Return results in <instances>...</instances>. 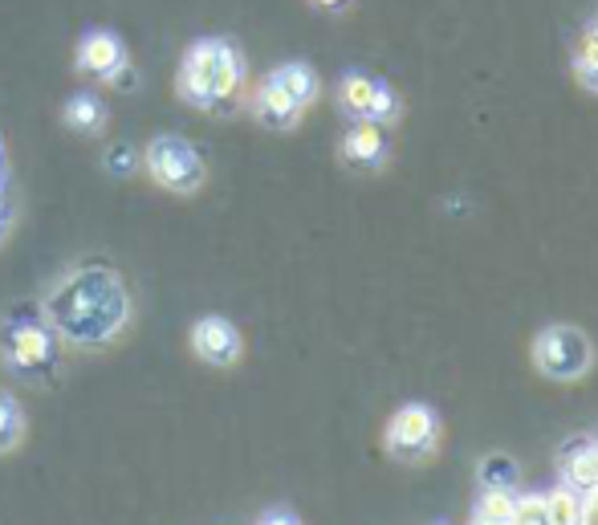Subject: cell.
<instances>
[{
  "label": "cell",
  "instance_id": "cell-1",
  "mask_svg": "<svg viewBox=\"0 0 598 525\" xmlns=\"http://www.w3.org/2000/svg\"><path fill=\"white\" fill-rule=\"evenodd\" d=\"M45 318L57 330V339L82 346V351H99L114 342L130 322V298L127 285L106 265H82V270L66 273L61 282L49 289L45 298Z\"/></svg>",
  "mask_w": 598,
  "mask_h": 525
},
{
  "label": "cell",
  "instance_id": "cell-2",
  "mask_svg": "<svg viewBox=\"0 0 598 525\" xmlns=\"http://www.w3.org/2000/svg\"><path fill=\"white\" fill-rule=\"evenodd\" d=\"M175 90L204 114H232L244 94V57L228 37H199L187 45Z\"/></svg>",
  "mask_w": 598,
  "mask_h": 525
},
{
  "label": "cell",
  "instance_id": "cell-3",
  "mask_svg": "<svg viewBox=\"0 0 598 525\" xmlns=\"http://www.w3.org/2000/svg\"><path fill=\"white\" fill-rule=\"evenodd\" d=\"M61 346L49 318L33 306H16L0 330V358L21 384H49L61 370Z\"/></svg>",
  "mask_w": 598,
  "mask_h": 525
},
{
  "label": "cell",
  "instance_id": "cell-4",
  "mask_svg": "<svg viewBox=\"0 0 598 525\" xmlns=\"http://www.w3.org/2000/svg\"><path fill=\"white\" fill-rule=\"evenodd\" d=\"M142 168H147V175L159 187H168L175 196H192L208 180L204 159H199V151L184 135H156V139L142 147Z\"/></svg>",
  "mask_w": 598,
  "mask_h": 525
},
{
  "label": "cell",
  "instance_id": "cell-5",
  "mask_svg": "<svg viewBox=\"0 0 598 525\" xmlns=\"http://www.w3.org/2000/svg\"><path fill=\"white\" fill-rule=\"evenodd\" d=\"M538 367L550 379H578L590 367V342L583 330L574 327H550L538 339Z\"/></svg>",
  "mask_w": 598,
  "mask_h": 525
},
{
  "label": "cell",
  "instance_id": "cell-6",
  "mask_svg": "<svg viewBox=\"0 0 598 525\" xmlns=\"http://www.w3.org/2000/svg\"><path fill=\"white\" fill-rule=\"evenodd\" d=\"M432 444H436V415L424 403L399 408L395 420L387 424V453L399 460H419L432 453Z\"/></svg>",
  "mask_w": 598,
  "mask_h": 525
},
{
  "label": "cell",
  "instance_id": "cell-7",
  "mask_svg": "<svg viewBox=\"0 0 598 525\" xmlns=\"http://www.w3.org/2000/svg\"><path fill=\"white\" fill-rule=\"evenodd\" d=\"M127 45H123V37L118 33H111V28H90L82 42H78V54H73V66H78V73H85V78H94V82L111 85V78L123 66H127Z\"/></svg>",
  "mask_w": 598,
  "mask_h": 525
},
{
  "label": "cell",
  "instance_id": "cell-8",
  "mask_svg": "<svg viewBox=\"0 0 598 525\" xmlns=\"http://www.w3.org/2000/svg\"><path fill=\"white\" fill-rule=\"evenodd\" d=\"M192 351L212 367H232L241 358V334L225 318H199L192 327Z\"/></svg>",
  "mask_w": 598,
  "mask_h": 525
},
{
  "label": "cell",
  "instance_id": "cell-9",
  "mask_svg": "<svg viewBox=\"0 0 598 525\" xmlns=\"http://www.w3.org/2000/svg\"><path fill=\"white\" fill-rule=\"evenodd\" d=\"M253 111L256 118L265 123L269 130H289V127H298V118H301V106L289 94H285L277 82H265L256 85V94H253Z\"/></svg>",
  "mask_w": 598,
  "mask_h": 525
},
{
  "label": "cell",
  "instance_id": "cell-10",
  "mask_svg": "<svg viewBox=\"0 0 598 525\" xmlns=\"http://www.w3.org/2000/svg\"><path fill=\"white\" fill-rule=\"evenodd\" d=\"M387 156V142H383V130H379V123H358L350 135H346V142H342V159L346 163H355V168H379Z\"/></svg>",
  "mask_w": 598,
  "mask_h": 525
},
{
  "label": "cell",
  "instance_id": "cell-11",
  "mask_svg": "<svg viewBox=\"0 0 598 525\" xmlns=\"http://www.w3.org/2000/svg\"><path fill=\"white\" fill-rule=\"evenodd\" d=\"M562 477H566L570 489H595L598 484V456H595V444L590 441H578V444H566L562 448Z\"/></svg>",
  "mask_w": 598,
  "mask_h": 525
},
{
  "label": "cell",
  "instance_id": "cell-12",
  "mask_svg": "<svg viewBox=\"0 0 598 525\" xmlns=\"http://www.w3.org/2000/svg\"><path fill=\"white\" fill-rule=\"evenodd\" d=\"M269 82L281 85L285 94L298 102L301 111H306V106L318 99V73H313L306 61H285V66H277V70L269 73Z\"/></svg>",
  "mask_w": 598,
  "mask_h": 525
},
{
  "label": "cell",
  "instance_id": "cell-13",
  "mask_svg": "<svg viewBox=\"0 0 598 525\" xmlns=\"http://www.w3.org/2000/svg\"><path fill=\"white\" fill-rule=\"evenodd\" d=\"M66 127L78 130V135H99L106 127V106L94 90H78L70 102H66Z\"/></svg>",
  "mask_w": 598,
  "mask_h": 525
},
{
  "label": "cell",
  "instance_id": "cell-14",
  "mask_svg": "<svg viewBox=\"0 0 598 525\" xmlns=\"http://www.w3.org/2000/svg\"><path fill=\"white\" fill-rule=\"evenodd\" d=\"M21 441H25V412L16 396L0 391V456H9Z\"/></svg>",
  "mask_w": 598,
  "mask_h": 525
},
{
  "label": "cell",
  "instance_id": "cell-15",
  "mask_svg": "<svg viewBox=\"0 0 598 525\" xmlns=\"http://www.w3.org/2000/svg\"><path fill=\"white\" fill-rule=\"evenodd\" d=\"M578 505H583V493L570 484L545 493V525H578Z\"/></svg>",
  "mask_w": 598,
  "mask_h": 525
},
{
  "label": "cell",
  "instance_id": "cell-16",
  "mask_svg": "<svg viewBox=\"0 0 598 525\" xmlns=\"http://www.w3.org/2000/svg\"><path fill=\"white\" fill-rule=\"evenodd\" d=\"M375 78H367V73H346L342 78V106L355 114V118H367V111H370V99H375Z\"/></svg>",
  "mask_w": 598,
  "mask_h": 525
},
{
  "label": "cell",
  "instance_id": "cell-17",
  "mask_svg": "<svg viewBox=\"0 0 598 525\" xmlns=\"http://www.w3.org/2000/svg\"><path fill=\"white\" fill-rule=\"evenodd\" d=\"M513 525H545V493L513 498Z\"/></svg>",
  "mask_w": 598,
  "mask_h": 525
},
{
  "label": "cell",
  "instance_id": "cell-18",
  "mask_svg": "<svg viewBox=\"0 0 598 525\" xmlns=\"http://www.w3.org/2000/svg\"><path fill=\"white\" fill-rule=\"evenodd\" d=\"M476 517H497V522H509V517H513V493H509V489H484L481 505H476Z\"/></svg>",
  "mask_w": 598,
  "mask_h": 525
},
{
  "label": "cell",
  "instance_id": "cell-19",
  "mask_svg": "<svg viewBox=\"0 0 598 525\" xmlns=\"http://www.w3.org/2000/svg\"><path fill=\"white\" fill-rule=\"evenodd\" d=\"M102 168L111 171V175H118V180H127V175H135V168H139V156H135V147L118 142V147H111V151L102 156Z\"/></svg>",
  "mask_w": 598,
  "mask_h": 525
},
{
  "label": "cell",
  "instance_id": "cell-20",
  "mask_svg": "<svg viewBox=\"0 0 598 525\" xmlns=\"http://www.w3.org/2000/svg\"><path fill=\"white\" fill-rule=\"evenodd\" d=\"M395 114H399V99L391 94V85L379 82V85H375V99H370L367 123H379V127H383V123H391Z\"/></svg>",
  "mask_w": 598,
  "mask_h": 525
},
{
  "label": "cell",
  "instance_id": "cell-21",
  "mask_svg": "<svg viewBox=\"0 0 598 525\" xmlns=\"http://www.w3.org/2000/svg\"><path fill=\"white\" fill-rule=\"evenodd\" d=\"M481 477H484V484H488V489H513V477H517V469H513V460H505V456H493V460H484Z\"/></svg>",
  "mask_w": 598,
  "mask_h": 525
},
{
  "label": "cell",
  "instance_id": "cell-22",
  "mask_svg": "<svg viewBox=\"0 0 598 525\" xmlns=\"http://www.w3.org/2000/svg\"><path fill=\"white\" fill-rule=\"evenodd\" d=\"M578 73H583V78L598 73V33H590L583 42V49H578Z\"/></svg>",
  "mask_w": 598,
  "mask_h": 525
},
{
  "label": "cell",
  "instance_id": "cell-23",
  "mask_svg": "<svg viewBox=\"0 0 598 525\" xmlns=\"http://www.w3.org/2000/svg\"><path fill=\"white\" fill-rule=\"evenodd\" d=\"M578 525H598V484L583 493V505H578Z\"/></svg>",
  "mask_w": 598,
  "mask_h": 525
},
{
  "label": "cell",
  "instance_id": "cell-24",
  "mask_svg": "<svg viewBox=\"0 0 598 525\" xmlns=\"http://www.w3.org/2000/svg\"><path fill=\"white\" fill-rule=\"evenodd\" d=\"M9 228H13V204H9L4 192H0V241L9 237Z\"/></svg>",
  "mask_w": 598,
  "mask_h": 525
},
{
  "label": "cell",
  "instance_id": "cell-25",
  "mask_svg": "<svg viewBox=\"0 0 598 525\" xmlns=\"http://www.w3.org/2000/svg\"><path fill=\"white\" fill-rule=\"evenodd\" d=\"M261 525H298V517H289V513H265Z\"/></svg>",
  "mask_w": 598,
  "mask_h": 525
},
{
  "label": "cell",
  "instance_id": "cell-26",
  "mask_svg": "<svg viewBox=\"0 0 598 525\" xmlns=\"http://www.w3.org/2000/svg\"><path fill=\"white\" fill-rule=\"evenodd\" d=\"M472 525H513V522H497V517H476Z\"/></svg>",
  "mask_w": 598,
  "mask_h": 525
},
{
  "label": "cell",
  "instance_id": "cell-27",
  "mask_svg": "<svg viewBox=\"0 0 598 525\" xmlns=\"http://www.w3.org/2000/svg\"><path fill=\"white\" fill-rule=\"evenodd\" d=\"M318 4H326V9H338V4H346V0H318Z\"/></svg>",
  "mask_w": 598,
  "mask_h": 525
}]
</instances>
